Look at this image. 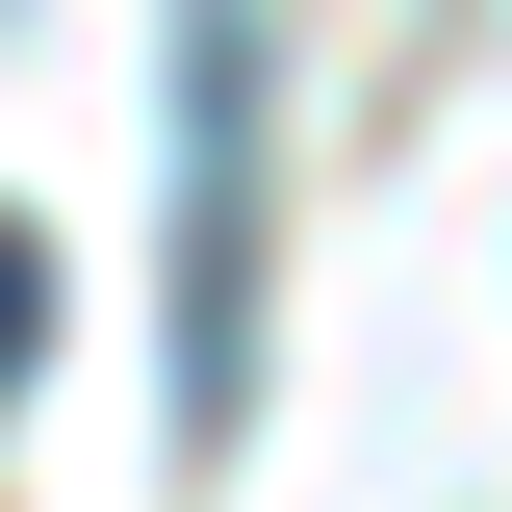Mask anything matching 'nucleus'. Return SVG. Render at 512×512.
Instances as JSON below:
<instances>
[{
	"label": "nucleus",
	"mask_w": 512,
	"mask_h": 512,
	"mask_svg": "<svg viewBox=\"0 0 512 512\" xmlns=\"http://www.w3.org/2000/svg\"><path fill=\"white\" fill-rule=\"evenodd\" d=\"M52 359V231H0V384Z\"/></svg>",
	"instance_id": "obj_2"
},
{
	"label": "nucleus",
	"mask_w": 512,
	"mask_h": 512,
	"mask_svg": "<svg viewBox=\"0 0 512 512\" xmlns=\"http://www.w3.org/2000/svg\"><path fill=\"white\" fill-rule=\"evenodd\" d=\"M256 410V0H180V436Z\"/></svg>",
	"instance_id": "obj_1"
}]
</instances>
